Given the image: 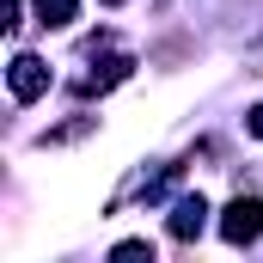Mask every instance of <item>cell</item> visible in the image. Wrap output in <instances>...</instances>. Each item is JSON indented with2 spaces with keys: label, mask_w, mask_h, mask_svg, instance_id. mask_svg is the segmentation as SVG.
<instances>
[{
  "label": "cell",
  "mask_w": 263,
  "mask_h": 263,
  "mask_svg": "<svg viewBox=\"0 0 263 263\" xmlns=\"http://www.w3.org/2000/svg\"><path fill=\"white\" fill-rule=\"evenodd\" d=\"M104 6H123V0H104Z\"/></svg>",
  "instance_id": "obj_8"
},
{
  "label": "cell",
  "mask_w": 263,
  "mask_h": 263,
  "mask_svg": "<svg viewBox=\"0 0 263 263\" xmlns=\"http://www.w3.org/2000/svg\"><path fill=\"white\" fill-rule=\"evenodd\" d=\"M220 239H227V245H251V239H263V202L257 196H233L227 214H220Z\"/></svg>",
  "instance_id": "obj_1"
},
{
  "label": "cell",
  "mask_w": 263,
  "mask_h": 263,
  "mask_svg": "<svg viewBox=\"0 0 263 263\" xmlns=\"http://www.w3.org/2000/svg\"><path fill=\"white\" fill-rule=\"evenodd\" d=\"M37 25H49V31L73 25V0H37Z\"/></svg>",
  "instance_id": "obj_5"
},
{
  "label": "cell",
  "mask_w": 263,
  "mask_h": 263,
  "mask_svg": "<svg viewBox=\"0 0 263 263\" xmlns=\"http://www.w3.org/2000/svg\"><path fill=\"white\" fill-rule=\"evenodd\" d=\"M6 86H12V98H18V104H31V98H43V92H49V67L37 62V55H12Z\"/></svg>",
  "instance_id": "obj_2"
},
{
  "label": "cell",
  "mask_w": 263,
  "mask_h": 263,
  "mask_svg": "<svg viewBox=\"0 0 263 263\" xmlns=\"http://www.w3.org/2000/svg\"><path fill=\"white\" fill-rule=\"evenodd\" d=\"M202 227H208V202L202 196H184L178 208H172V239H196Z\"/></svg>",
  "instance_id": "obj_3"
},
{
  "label": "cell",
  "mask_w": 263,
  "mask_h": 263,
  "mask_svg": "<svg viewBox=\"0 0 263 263\" xmlns=\"http://www.w3.org/2000/svg\"><path fill=\"white\" fill-rule=\"evenodd\" d=\"M245 129H251V135H257V141H263V104H257V110H251V117H245Z\"/></svg>",
  "instance_id": "obj_7"
},
{
  "label": "cell",
  "mask_w": 263,
  "mask_h": 263,
  "mask_svg": "<svg viewBox=\"0 0 263 263\" xmlns=\"http://www.w3.org/2000/svg\"><path fill=\"white\" fill-rule=\"evenodd\" d=\"M110 257H147V263H153V245H147V239H123Z\"/></svg>",
  "instance_id": "obj_6"
},
{
  "label": "cell",
  "mask_w": 263,
  "mask_h": 263,
  "mask_svg": "<svg viewBox=\"0 0 263 263\" xmlns=\"http://www.w3.org/2000/svg\"><path fill=\"white\" fill-rule=\"evenodd\" d=\"M129 55H110V62L98 67V73H92V80H86V86H80V92H110V86H123V80H129Z\"/></svg>",
  "instance_id": "obj_4"
}]
</instances>
